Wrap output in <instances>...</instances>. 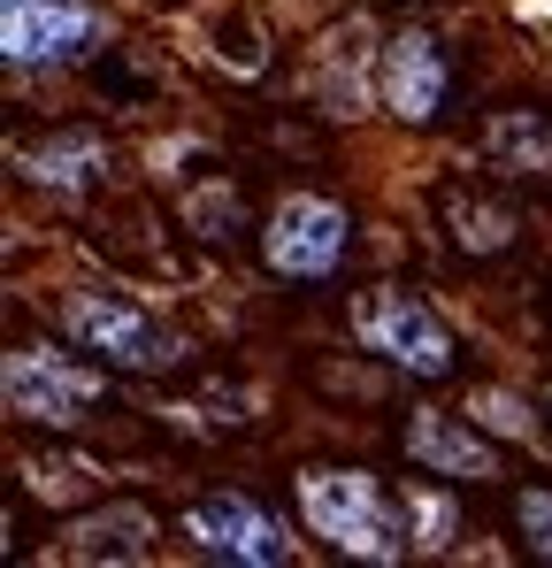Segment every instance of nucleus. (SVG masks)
I'll return each mask as SVG.
<instances>
[{"label":"nucleus","instance_id":"nucleus-2","mask_svg":"<svg viewBox=\"0 0 552 568\" xmlns=\"http://www.w3.org/2000/svg\"><path fill=\"white\" fill-rule=\"evenodd\" d=\"M62 323H70V338L100 354V362H115V369H170L177 362V338L146 315V307H131V300H115V292H70L62 300Z\"/></svg>","mask_w":552,"mask_h":568},{"label":"nucleus","instance_id":"nucleus-6","mask_svg":"<svg viewBox=\"0 0 552 568\" xmlns=\"http://www.w3.org/2000/svg\"><path fill=\"white\" fill-rule=\"evenodd\" d=\"M192 546H200V554H223V561H254V568H276L284 554H292L284 530H276L254 499H238V491L192 507Z\"/></svg>","mask_w":552,"mask_h":568},{"label":"nucleus","instance_id":"nucleus-9","mask_svg":"<svg viewBox=\"0 0 552 568\" xmlns=\"http://www.w3.org/2000/svg\"><path fill=\"white\" fill-rule=\"evenodd\" d=\"M407 454L430 476H499V454H491L460 415H415V423H407Z\"/></svg>","mask_w":552,"mask_h":568},{"label":"nucleus","instance_id":"nucleus-11","mask_svg":"<svg viewBox=\"0 0 552 568\" xmlns=\"http://www.w3.org/2000/svg\"><path fill=\"white\" fill-rule=\"evenodd\" d=\"M483 154H491V170H514V178L538 170V178H552V123L530 115V108H507V115H491Z\"/></svg>","mask_w":552,"mask_h":568},{"label":"nucleus","instance_id":"nucleus-12","mask_svg":"<svg viewBox=\"0 0 552 568\" xmlns=\"http://www.w3.org/2000/svg\"><path fill=\"white\" fill-rule=\"evenodd\" d=\"M146 538H154V523L139 507H108L70 530V554L78 561H146Z\"/></svg>","mask_w":552,"mask_h":568},{"label":"nucleus","instance_id":"nucleus-1","mask_svg":"<svg viewBox=\"0 0 552 568\" xmlns=\"http://www.w3.org/2000/svg\"><path fill=\"white\" fill-rule=\"evenodd\" d=\"M299 507H307L315 538H330L354 561H399L415 546L407 507H391L376 491V476H361V469H307L299 476Z\"/></svg>","mask_w":552,"mask_h":568},{"label":"nucleus","instance_id":"nucleus-5","mask_svg":"<svg viewBox=\"0 0 552 568\" xmlns=\"http://www.w3.org/2000/svg\"><path fill=\"white\" fill-rule=\"evenodd\" d=\"M8 407L23 415V423H47V430H70V423H85V407L100 399V384L85 369H70V362H54V354H39V346H16L8 354Z\"/></svg>","mask_w":552,"mask_h":568},{"label":"nucleus","instance_id":"nucleus-15","mask_svg":"<svg viewBox=\"0 0 552 568\" xmlns=\"http://www.w3.org/2000/svg\"><path fill=\"white\" fill-rule=\"evenodd\" d=\"M468 415H483L491 430H507V438H530V407L522 399H507V392H476L468 399Z\"/></svg>","mask_w":552,"mask_h":568},{"label":"nucleus","instance_id":"nucleus-8","mask_svg":"<svg viewBox=\"0 0 552 568\" xmlns=\"http://www.w3.org/2000/svg\"><path fill=\"white\" fill-rule=\"evenodd\" d=\"M8 62H62V54H78L92 39V8L78 0H8Z\"/></svg>","mask_w":552,"mask_h":568},{"label":"nucleus","instance_id":"nucleus-18","mask_svg":"<svg viewBox=\"0 0 552 568\" xmlns=\"http://www.w3.org/2000/svg\"><path fill=\"white\" fill-rule=\"evenodd\" d=\"M514 8H522V23H538V31L552 39V0H514Z\"/></svg>","mask_w":552,"mask_h":568},{"label":"nucleus","instance_id":"nucleus-14","mask_svg":"<svg viewBox=\"0 0 552 568\" xmlns=\"http://www.w3.org/2000/svg\"><path fill=\"white\" fill-rule=\"evenodd\" d=\"M407 523H415V530H422V538H415V546H422V554H438V546H446V538H453V507H446V499H438V491H415V499H407Z\"/></svg>","mask_w":552,"mask_h":568},{"label":"nucleus","instance_id":"nucleus-7","mask_svg":"<svg viewBox=\"0 0 552 568\" xmlns=\"http://www.w3.org/2000/svg\"><path fill=\"white\" fill-rule=\"evenodd\" d=\"M384 108L399 115V123H430L438 108H446V54H438V39L430 31H399L391 47H384Z\"/></svg>","mask_w":552,"mask_h":568},{"label":"nucleus","instance_id":"nucleus-16","mask_svg":"<svg viewBox=\"0 0 552 568\" xmlns=\"http://www.w3.org/2000/svg\"><path fill=\"white\" fill-rule=\"evenodd\" d=\"M192 223H200V239H231L238 231V200L231 192H200L192 200Z\"/></svg>","mask_w":552,"mask_h":568},{"label":"nucleus","instance_id":"nucleus-3","mask_svg":"<svg viewBox=\"0 0 552 568\" xmlns=\"http://www.w3.org/2000/svg\"><path fill=\"white\" fill-rule=\"evenodd\" d=\"M346 239H354V223H346V207L338 200H315V192H299V200H284L269 215V231H262V254H269L276 277H330L338 262H346Z\"/></svg>","mask_w":552,"mask_h":568},{"label":"nucleus","instance_id":"nucleus-4","mask_svg":"<svg viewBox=\"0 0 552 568\" xmlns=\"http://www.w3.org/2000/svg\"><path fill=\"white\" fill-rule=\"evenodd\" d=\"M361 338L376 354H391L407 377H446L453 369V338L415 292H391V284L361 292Z\"/></svg>","mask_w":552,"mask_h":568},{"label":"nucleus","instance_id":"nucleus-17","mask_svg":"<svg viewBox=\"0 0 552 568\" xmlns=\"http://www.w3.org/2000/svg\"><path fill=\"white\" fill-rule=\"evenodd\" d=\"M522 538L552 561V491H530V499H522Z\"/></svg>","mask_w":552,"mask_h":568},{"label":"nucleus","instance_id":"nucleus-13","mask_svg":"<svg viewBox=\"0 0 552 568\" xmlns=\"http://www.w3.org/2000/svg\"><path fill=\"white\" fill-rule=\"evenodd\" d=\"M453 239L468 254H499L514 239V215L507 207H483V200H453Z\"/></svg>","mask_w":552,"mask_h":568},{"label":"nucleus","instance_id":"nucleus-10","mask_svg":"<svg viewBox=\"0 0 552 568\" xmlns=\"http://www.w3.org/2000/svg\"><path fill=\"white\" fill-rule=\"evenodd\" d=\"M23 178H39V185H54V192H85L108 178V146L92 131H62V139H47V146L23 154Z\"/></svg>","mask_w":552,"mask_h":568}]
</instances>
